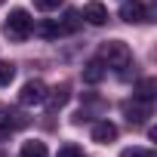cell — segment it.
<instances>
[{
  "instance_id": "cell-1",
  "label": "cell",
  "mask_w": 157,
  "mask_h": 157,
  "mask_svg": "<svg viewBox=\"0 0 157 157\" xmlns=\"http://www.w3.org/2000/svg\"><path fill=\"white\" fill-rule=\"evenodd\" d=\"M3 31H6V37H13V40H28L31 31H34V19L28 16V10H13V13L6 16Z\"/></svg>"
},
{
  "instance_id": "cell-2",
  "label": "cell",
  "mask_w": 157,
  "mask_h": 157,
  "mask_svg": "<svg viewBox=\"0 0 157 157\" xmlns=\"http://www.w3.org/2000/svg\"><path fill=\"white\" fill-rule=\"evenodd\" d=\"M102 65H108V68H126L129 62H132V52H129V46L126 43H120V40H111V43H105L102 46V59H99Z\"/></svg>"
},
{
  "instance_id": "cell-3",
  "label": "cell",
  "mask_w": 157,
  "mask_h": 157,
  "mask_svg": "<svg viewBox=\"0 0 157 157\" xmlns=\"http://www.w3.org/2000/svg\"><path fill=\"white\" fill-rule=\"evenodd\" d=\"M120 111H123V117L129 120V123H145V117H151V102H142V99H129V102H123L120 105Z\"/></svg>"
},
{
  "instance_id": "cell-4",
  "label": "cell",
  "mask_w": 157,
  "mask_h": 157,
  "mask_svg": "<svg viewBox=\"0 0 157 157\" xmlns=\"http://www.w3.org/2000/svg\"><path fill=\"white\" fill-rule=\"evenodd\" d=\"M46 83L43 80H28L25 86H22V93H19V102L22 105H40L43 99H46Z\"/></svg>"
},
{
  "instance_id": "cell-5",
  "label": "cell",
  "mask_w": 157,
  "mask_h": 157,
  "mask_svg": "<svg viewBox=\"0 0 157 157\" xmlns=\"http://www.w3.org/2000/svg\"><path fill=\"white\" fill-rule=\"evenodd\" d=\"M68 99H71V86L68 83H59V86H52V90H46V108L49 111H59L62 105H68Z\"/></svg>"
},
{
  "instance_id": "cell-6",
  "label": "cell",
  "mask_w": 157,
  "mask_h": 157,
  "mask_svg": "<svg viewBox=\"0 0 157 157\" xmlns=\"http://www.w3.org/2000/svg\"><path fill=\"white\" fill-rule=\"evenodd\" d=\"M120 19H123V22H129V25H139V22H145V19H148V10L139 3V0H126V3L120 6Z\"/></svg>"
},
{
  "instance_id": "cell-7",
  "label": "cell",
  "mask_w": 157,
  "mask_h": 157,
  "mask_svg": "<svg viewBox=\"0 0 157 157\" xmlns=\"http://www.w3.org/2000/svg\"><path fill=\"white\" fill-rule=\"evenodd\" d=\"M83 19H86L90 25H105V22H108V10H105V3L90 0V3L83 6Z\"/></svg>"
},
{
  "instance_id": "cell-8",
  "label": "cell",
  "mask_w": 157,
  "mask_h": 157,
  "mask_svg": "<svg viewBox=\"0 0 157 157\" xmlns=\"http://www.w3.org/2000/svg\"><path fill=\"white\" fill-rule=\"evenodd\" d=\"M114 139H117V126H114L111 120H99V123L93 126V142L108 145V142H114Z\"/></svg>"
},
{
  "instance_id": "cell-9",
  "label": "cell",
  "mask_w": 157,
  "mask_h": 157,
  "mask_svg": "<svg viewBox=\"0 0 157 157\" xmlns=\"http://www.w3.org/2000/svg\"><path fill=\"white\" fill-rule=\"evenodd\" d=\"M102 77H105V65H102L99 59H93V62L83 68V80H86V83H99Z\"/></svg>"
},
{
  "instance_id": "cell-10",
  "label": "cell",
  "mask_w": 157,
  "mask_h": 157,
  "mask_svg": "<svg viewBox=\"0 0 157 157\" xmlns=\"http://www.w3.org/2000/svg\"><path fill=\"white\" fill-rule=\"evenodd\" d=\"M19 157H49V151H46V145L43 142H25L22 145V151H19Z\"/></svg>"
},
{
  "instance_id": "cell-11",
  "label": "cell",
  "mask_w": 157,
  "mask_h": 157,
  "mask_svg": "<svg viewBox=\"0 0 157 157\" xmlns=\"http://www.w3.org/2000/svg\"><path fill=\"white\" fill-rule=\"evenodd\" d=\"M77 28H80V13L68 10V13H65V19L59 22V31H62V34H71V31H77Z\"/></svg>"
},
{
  "instance_id": "cell-12",
  "label": "cell",
  "mask_w": 157,
  "mask_h": 157,
  "mask_svg": "<svg viewBox=\"0 0 157 157\" xmlns=\"http://www.w3.org/2000/svg\"><path fill=\"white\" fill-rule=\"evenodd\" d=\"M154 90H157V80H151V77H148V80H142V83H139V90H136V99H142V102H151V99H154Z\"/></svg>"
},
{
  "instance_id": "cell-13",
  "label": "cell",
  "mask_w": 157,
  "mask_h": 157,
  "mask_svg": "<svg viewBox=\"0 0 157 157\" xmlns=\"http://www.w3.org/2000/svg\"><path fill=\"white\" fill-rule=\"evenodd\" d=\"M13 77H16V68L10 62H0V86H10Z\"/></svg>"
},
{
  "instance_id": "cell-14",
  "label": "cell",
  "mask_w": 157,
  "mask_h": 157,
  "mask_svg": "<svg viewBox=\"0 0 157 157\" xmlns=\"http://www.w3.org/2000/svg\"><path fill=\"white\" fill-rule=\"evenodd\" d=\"M59 157H86L80 145H62L59 148Z\"/></svg>"
},
{
  "instance_id": "cell-15",
  "label": "cell",
  "mask_w": 157,
  "mask_h": 157,
  "mask_svg": "<svg viewBox=\"0 0 157 157\" xmlns=\"http://www.w3.org/2000/svg\"><path fill=\"white\" fill-rule=\"evenodd\" d=\"M62 3H65V0H34V6L43 10V13H52V10H59Z\"/></svg>"
},
{
  "instance_id": "cell-16",
  "label": "cell",
  "mask_w": 157,
  "mask_h": 157,
  "mask_svg": "<svg viewBox=\"0 0 157 157\" xmlns=\"http://www.w3.org/2000/svg\"><path fill=\"white\" fill-rule=\"evenodd\" d=\"M120 157H154V151H148V148H126Z\"/></svg>"
},
{
  "instance_id": "cell-17",
  "label": "cell",
  "mask_w": 157,
  "mask_h": 157,
  "mask_svg": "<svg viewBox=\"0 0 157 157\" xmlns=\"http://www.w3.org/2000/svg\"><path fill=\"white\" fill-rule=\"evenodd\" d=\"M37 31H40L43 37H59V34H62V31H59V25H52V22H46V25H40Z\"/></svg>"
},
{
  "instance_id": "cell-18",
  "label": "cell",
  "mask_w": 157,
  "mask_h": 157,
  "mask_svg": "<svg viewBox=\"0 0 157 157\" xmlns=\"http://www.w3.org/2000/svg\"><path fill=\"white\" fill-rule=\"evenodd\" d=\"M0 114H3V105H0Z\"/></svg>"
},
{
  "instance_id": "cell-19",
  "label": "cell",
  "mask_w": 157,
  "mask_h": 157,
  "mask_svg": "<svg viewBox=\"0 0 157 157\" xmlns=\"http://www.w3.org/2000/svg\"><path fill=\"white\" fill-rule=\"evenodd\" d=\"M0 3H6V0H0Z\"/></svg>"
}]
</instances>
